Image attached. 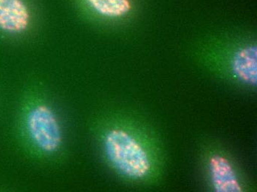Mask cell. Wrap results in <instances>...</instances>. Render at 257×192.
<instances>
[{"label": "cell", "instance_id": "4", "mask_svg": "<svg viewBox=\"0 0 257 192\" xmlns=\"http://www.w3.org/2000/svg\"><path fill=\"white\" fill-rule=\"evenodd\" d=\"M38 14L35 0H0V32L24 35L34 27Z\"/></svg>", "mask_w": 257, "mask_h": 192}, {"label": "cell", "instance_id": "5", "mask_svg": "<svg viewBox=\"0 0 257 192\" xmlns=\"http://www.w3.org/2000/svg\"><path fill=\"white\" fill-rule=\"evenodd\" d=\"M231 76L236 83L247 89L256 88L257 49L253 43L239 45L235 52L231 68Z\"/></svg>", "mask_w": 257, "mask_h": 192}, {"label": "cell", "instance_id": "2", "mask_svg": "<svg viewBox=\"0 0 257 192\" xmlns=\"http://www.w3.org/2000/svg\"><path fill=\"white\" fill-rule=\"evenodd\" d=\"M23 136L28 150L41 162L56 161L64 149L62 123L57 112L41 86L26 99L22 119Z\"/></svg>", "mask_w": 257, "mask_h": 192}, {"label": "cell", "instance_id": "1", "mask_svg": "<svg viewBox=\"0 0 257 192\" xmlns=\"http://www.w3.org/2000/svg\"><path fill=\"white\" fill-rule=\"evenodd\" d=\"M92 131L105 163L125 182L151 186L162 177V144L140 117L121 111L106 112L93 121Z\"/></svg>", "mask_w": 257, "mask_h": 192}, {"label": "cell", "instance_id": "6", "mask_svg": "<svg viewBox=\"0 0 257 192\" xmlns=\"http://www.w3.org/2000/svg\"><path fill=\"white\" fill-rule=\"evenodd\" d=\"M76 10L83 15L93 16L103 20L126 18L133 11L132 0H72Z\"/></svg>", "mask_w": 257, "mask_h": 192}, {"label": "cell", "instance_id": "3", "mask_svg": "<svg viewBox=\"0 0 257 192\" xmlns=\"http://www.w3.org/2000/svg\"><path fill=\"white\" fill-rule=\"evenodd\" d=\"M207 187L214 192H247L251 185L229 151L218 142L207 140L199 152Z\"/></svg>", "mask_w": 257, "mask_h": 192}]
</instances>
